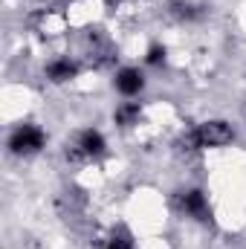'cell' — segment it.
Segmentation results:
<instances>
[{
    "instance_id": "1",
    "label": "cell",
    "mask_w": 246,
    "mask_h": 249,
    "mask_svg": "<svg viewBox=\"0 0 246 249\" xmlns=\"http://www.w3.org/2000/svg\"><path fill=\"white\" fill-rule=\"evenodd\" d=\"M235 139V127L223 119H209V122L197 124L194 130H188L183 136L185 151H203V148H223Z\"/></svg>"
},
{
    "instance_id": "2",
    "label": "cell",
    "mask_w": 246,
    "mask_h": 249,
    "mask_svg": "<svg viewBox=\"0 0 246 249\" xmlns=\"http://www.w3.org/2000/svg\"><path fill=\"white\" fill-rule=\"evenodd\" d=\"M44 145H47V133L38 124H18L9 136V151L18 157H32L44 151Z\"/></svg>"
},
{
    "instance_id": "3",
    "label": "cell",
    "mask_w": 246,
    "mask_h": 249,
    "mask_svg": "<svg viewBox=\"0 0 246 249\" xmlns=\"http://www.w3.org/2000/svg\"><path fill=\"white\" fill-rule=\"evenodd\" d=\"M105 151H107V139H105L99 130L87 127V130H81V133H78V139H75L72 151H67V157H70L72 162H87V160L102 157Z\"/></svg>"
},
{
    "instance_id": "4",
    "label": "cell",
    "mask_w": 246,
    "mask_h": 249,
    "mask_svg": "<svg viewBox=\"0 0 246 249\" xmlns=\"http://www.w3.org/2000/svg\"><path fill=\"white\" fill-rule=\"evenodd\" d=\"M177 209L188 214V217H194V220H209L211 217V206H209V197H206V191H200V188H188L183 194H177Z\"/></svg>"
},
{
    "instance_id": "5",
    "label": "cell",
    "mask_w": 246,
    "mask_h": 249,
    "mask_svg": "<svg viewBox=\"0 0 246 249\" xmlns=\"http://www.w3.org/2000/svg\"><path fill=\"white\" fill-rule=\"evenodd\" d=\"M113 87L127 96V99H133V96H139L142 90H145V75L136 70V67H122L119 72H116V78H113Z\"/></svg>"
},
{
    "instance_id": "6",
    "label": "cell",
    "mask_w": 246,
    "mask_h": 249,
    "mask_svg": "<svg viewBox=\"0 0 246 249\" xmlns=\"http://www.w3.org/2000/svg\"><path fill=\"white\" fill-rule=\"evenodd\" d=\"M47 78L53 81V84H67V81H72V78H78V72H81V67L72 61V58H55V61L47 64Z\"/></svg>"
},
{
    "instance_id": "7",
    "label": "cell",
    "mask_w": 246,
    "mask_h": 249,
    "mask_svg": "<svg viewBox=\"0 0 246 249\" xmlns=\"http://www.w3.org/2000/svg\"><path fill=\"white\" fill-rule=\"evenodd\" d=\"M139 116H142V105L139 102H122L116 110H113V122L119 124V127H130V124L139 122Z\"/></svg>"
},
{
    "instance_id": "8",
    "label": "cell",
    "mask_w": 246,
    "mask_h": 249,
    "mask_svg": "<svg viewBox=\"0 0 246 249\" xmlns=\"http://www.w3.org/2000/svg\"><path fill=\"white\" fill-rule=\"evenodd\" d=\"M105 249H133V241H130V235H113Z\"/></svg>"
},
{
    "instance_id": "9",
    "label": "cell",
    "mask_w": 246,
    "mask_h": 249,
    "mask_svg": "<svg viewBox=\"0 0 246 249\" xmlns=\"http://www.w3.org/2000/svg\"><path fill=\"white\" fill-rule=\"evenodd\" d=\"M145 61L148 64H165V47H159V44H154L151 50H148V55H145Z\"/></svg>"
}]
</instances>
